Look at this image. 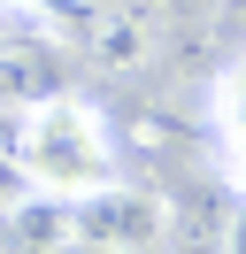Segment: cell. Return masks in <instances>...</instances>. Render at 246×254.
I'll return each mask as SVG.
<instances>
[{"mask_svg":"<svg viewBox=\"0 0 246 254\" xmlns=\"http://www.w3.org/2000/svg\"><path fill=\"white\" fill-rule=\"evenodd\" d=\"M8 16H31L39 31H85V8L92 0H0Z\"/></svg>","mask_w":246,"mask_h":254,"instance_id":"obj_5","label":"cell"},{"mask_svg":"<svg viewBox=\"0 0 246 254\" xmlns=\"http://www.w3.org/2000/svg\"><path fill=\"white\" fill-rule=\"evenodd\" d=\"M15 162H23V177H31L39 192H62V200L100 192V185L123 177V154H116V139H108V116L85 108V100H69V93L23 108Z\"/></svg>","mask_w":246,"mask_h":254,"instance_id":"obj_1","label":"cell"},{"mask_svg":"<svg viewBox=\"0 0 246 254\" xmlns=\"http://www.w3.org/2000/svg\"><path fill=\"white\" fill-rule=\"evenodd\" d=\"M215 0H169V23H184V16H208Z\"/></svg>","mask_w":246,"mask_h":254,"instance_id":"obj_9","label":"cell"},{"mask_svg":"<svg viewBox=\"0 0 246 254\" xmlns=\"http://www.w3.org/2000/svg\"><path fill=\"white\" fill-rule=\"evenodd\" d=\"M77 254H154L169 247V200L146 185H100V192H77Z\"/></svg>","mask_w":246,"mask_h":254,"instance_id":"obj_2","label":"cell"},{"mask_svg":"<svg viewBox=\"0 0 246 254\" xmlns=\"http://www.w3.org/2000/svg\"><path fill=\"white\" fill-rule=\"evenodd\" d=\"M223 254H246V208H231V223H223Z\"/></svg>","mask_w":246,"mask_h":254,"instance_id":"obj_8","label":"cell"},{"mask_svg":"<svg viewBox=\"0 0 246 254\" xmlns=\"http://www.w3.org/2000/svg\"><path fill=\"white\" fill-rule=\"evenodd\" d=\"M169 31H177V23H169V0H92L77 47H85V62L108 69V77H138V69L162 62Z\"/></svg>","mask_w":246,"mask_h":254,"instance_id":"obj_3","label":"cell"},{"mask_svg":"<svg viewBox=\"0 0 246 254\" xmlns=\"http://www.w3.org/2000/svg\"><path fill=\"white\" fill-rule=\"evenodd\" d=\"M69 93V47L54 31H8L0 23V108H39Z\"/></svg>","mask_w":246,"mask_h":254,"instance_id":"obj_4","label":"cell"},{"mask_svg":"<svg viewBox=\"0 0 246 254\" xmlns=\"http://www.w3.org/2000/svg\"><path fill=\"white\" fill-rule=\"evenodd\" d=\"M215 124H223V139H239V131H246V54L215 77Z\"/></svg>","mask_w":246,"mask_h":254,"instance_id":"obj_6","label":"cell"},{"mask_svg":"<svg viewBox=\"0 0 246 254\" xmlns=\"http://www.w3.org/2000/svg\"><path fill=\"white\" fill-rule=\"evenodd\" d=\"M23 192H31V177H23V162H15V154H0V208H15V200H23Z\"/></svg>","mask_w":246,"mask_h":254,"instance_id":"obj_7","label":"cell"}]
</instances>
